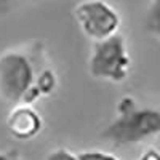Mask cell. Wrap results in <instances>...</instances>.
<instances>
[{
  "instance_id": "obj_1",
  "label": "cell",
  "mask_w": 160,
  "mask_h": 160,
  "mask_svg": "<svg viewBox=\"0 0 160 160\" xmlns=\"http://www.w3.org/2000/svg\"><path fill=\"white\" fill-rule=\"evenodd\" d=\"M160 135V111L141 106L135 98L125 96L117 104V115L101 133L104 141L117 148L136 146Z\"/></svg>"
},
{
  "instance_id": "obj_2",
  "label": "cell",
  "mask_w": 160,
  "mask_h": 160,
  "mask_svg": "<svg viewBox=\"0 0 160 160\" xmlns=\"http://www.w3.org/2000/svg\"><path fill=\"white\" fill-rule=\"evenodd\" d=\"M130 68L131 58L125 38L120 34H115L101 42H95L88 59V71L91 77L122 83L130 75Z\"/></svg>"
},
{
  "instance_id": "obj_3",
  "label": "cell",
  "mask_w": 160,
  "mask_h": 160,
  "mask_svg": "<svg viewBox=\"0 0 160 160\" xmlns=\"http://www.w3.org/2000/svg\"><path fill=\"white\" fill-rule=\"evenodd\" d=\"M35 80L34 66L19 51H8L0 56V101L19 106L28 101Z\"/></svg>"
},
{
  "instance_id": "obj_4",
  "label": "cell",
  "mask_w": 160,
  "mask_h": 160,
  "mask_svg": "<svg viewBox=\"0 0 160 160\" xmlns=\"http://www.w3.org/2000/svg\"><path fill=\"white\" fill-rule=\"evenodd\" d=\"M72 15L82 32L93 42H101L115 34L120 28V15L104 0H83L74 7Z\"/></svg>"
},
{
  "instance_id": "obj_5",
  "label": "cell",
  "mask_w": 160,
  "mask_h": 160,
  "mask_svg": "<svg viewBox=\"0 0 160 160\" xmlns=\"http://www.w3.org/2000/svg\"><path fill=\"white\" fill-rule=\"evenodd\" d=\"M7 127L18 139H32L42 130V118L28 104L15 106L8 114Z\"/></svg>"
},
{
  "instance_id": "obj_6",
  "label": "cell",
  "mask_w": 160,
  "mask_h": 160,
  "mask_svg": "<svg viewBox=\"0 0 160 160\" xmlns=\"http://www.w3.org/2000/svg\"><path fill=\"white\" fill-rule=\"evenodd\" d=\"M146 29L160 40V0H151L146 15Z\"/></svg>"
},
{
  "instance_id": "obj_7",
  "label": "cell",
  "mask_w": 160,
  "mask_h": 160,
  "mask_svg": "<svg viewBox=\"0 0 160 160\" xmlns=\"http://www.w3.org/2000/svg\"><path fill=\"white\" fill-rule=\"evenodd\" d=\"M77 157H78V160H120V158H117L111 152L96 151V149H93V151H83V152H80Z\"/></svg>"
},
{
  "instance_id": "obj_8",
  "label": "cell",
  "mask_w": 160,
  "mask_h": 160,
  "mask_svg": "<svg viewBox=\"0 0 160 160\" xmlns=\"http://www.w3.org/2000/svg\"><path fill=\"white\" fill-rule=\"evenodd\" d=\"M45 160H78V157L75 154H72L69 149H64V148H58L55 151L48 152Z\"/></svg>"
},
{
  "instance_id": "obj_9",
  "label": "cell",
  "mask_w": 160,
  "mask_h": 160,
  "mask_svg": "<svg viewBox=\"0 0 160 160\" xmlns=\"http://www.w3.org/2000/svg\"><path fill=\"white\" fill-rule=\"evenodd\" d=\"M139 160H160V151L151 148V149H148V151L142 152V155H141Z\"/></svg>"
},
{
  "instance_id": "obj_10",
  "label": "cell",
  "mask_w": 160,
  "mask_h": 160,
  "mask_svg": "<svg viewBox=\"0 0 160 160\" xmlns=\"http://www.w3.org/2000/svg\"><path fill=\"white\" fill-rule=\"evenodd\" d=\"M19 2V0H0V11H5L8 8L13 7V3H16Z\"/></svg>"
}]
</instances>
